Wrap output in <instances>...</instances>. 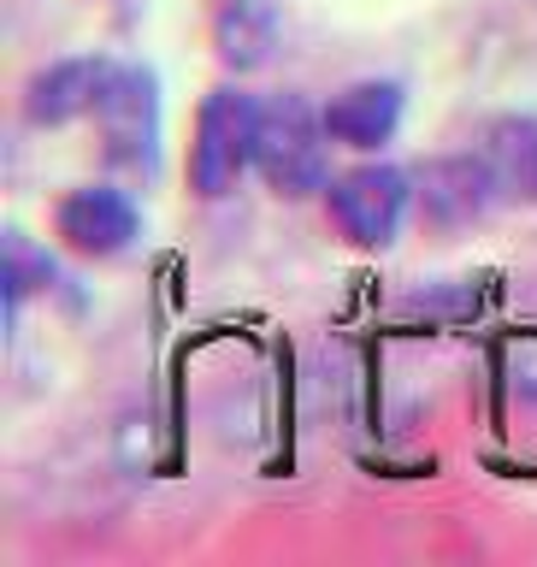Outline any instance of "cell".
<instances>
[{"mask_svg":"<svg viewBox=\"0 0 537 567\" xmlns=\"http://www.w3.org/2000/svg\"><path fill=\"white\" fill-rule=\"evenodd\" d=\"M490 177H485V159H437L425 166V213L437 225H461V219H478L490 202Z\"/></svg>","mask_w":537,"mask_h":567,"instance_id":"10","label":"cell"},{"mask_svg":"<svg viewBox=\"0 0 537 567\" xmlns=\"http://www.w3.org/2000/svg\"><path fill=\"white\" fill-rule=\"evenodd\" d=\"M213 42L230 71L266 65V53L278 42V0H219L213 12Z\"/></svg>","mask_w":537,"mask_h":567,"instance_id":"9","label":"cell"},{"mask_svg":"<svg viewBox=\"0 0 537 567\" xmlns=\"http://www.w3.org/2000/svg\"><path fill=\"white\" fill-rule=\"evenodd\" d=\"M326 113H313L301 95H278L260 106V136H255V172L278 195H313L326 189Z\"/></svg>","mask_w":537,"mask_h":567,"instance_id":"2","label":"cell"},{"mask_svg":"<svg viewBox=\"0 0 537 567\" xmlns=\"http://www.w3.org/2000/svg\"><path fill=\"white\" fill-rule=\"evenodd\" d=\"M255 136H260V101L242 95L237 83H219L195 113V142H189V189L202 202H225L255 166Z\"/></svg>","mask_w":537,"mask_h":567,"instance_id":"1","label":"cell"},{"mask_svg":"<svg viewBox=\"0 0 537 567\" xmlns=\"http://www.w3.org/2000/svg\"><path fill=\"white\" fill-rule=\"evenodd\" d=\"M89 118H95L113 166L154 172V159H159V83H154V71L113 65V78H106Z\"/></svg>","mask_w":537,"mask_h":567,"instance_id":"3","label":"cell"},{"mask_svg":"<svg viewBox=\"0 0 537 567\" xmlns=\"http://www.w3.org/2000/svg\"><path fill=\"white\" fill-rule=\"evenodd\" d=\"M53 230H60L65 248H78L89 260H113L136 243L142 230V213L124 189H106V184H89V189H71L60 207H53Z\"/></svg>","mask_w":537,"mask_h":567,"instance_id":"5","label":"cell"},{"mask_svg":"<svg viewBox=\"0 0 537 567\" xmlns=\"http://www.w3.org/2000/svg\"><path fill=\"white\" fill-rule=\"evenodd\" d=\"M478 159H485V177L503 202L537 207V118H496L478 142Z\"/></svg>","mask_w":537,"mask_h":567,"instance_id":"7","label":"cell"},{"mask_svg":"<svg viewBox=\"0 0 537 567\" xmlns=\"http://www.w3.org/2000/svg\"><path fill=\"white\" fill-rule=\"evenodd\" d=\"M402 124V89L396 83H349L343 95L326 101V131L343 148H379Z\"/></svg>","mask_w":537,"mask_h":567,"instance_id":"8","label":"cell"},{"mask_svg":"<svg viewBox=\"0 0 537 567\" xmlns=\"http://www.w3.org/2000/svg\"><path fill=\"white\" fill-rule=\"evenodd\" d=\"M326 202L349 243L384 248V243H396V230L407 219V177L396 166H354L343 177H331Z\"/></svg>","mask_w":537,"mask_h":567,"instance_id":"4","label":"cell"},{"mask_svg":"<svg viewBox=\"0 0 537 567\" xmlns=\"http://www.w3.org/2000/svg\"><path fill=\"white\" fill-rule=\"evenodd\" d=\"M106 78H113V60H95V53L53 60L48 71H35V78H30V95H24L30 124H71V118L95 113Z\"/></svg>","mask_w":537,"mask_h":567,"instance_id":"6","label":"cell"}]
</instances>
